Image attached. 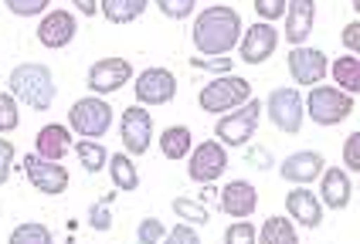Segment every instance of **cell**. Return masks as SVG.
<instances>
[{
  "instance_id": "obj_1",
  "label": "cell",
  "mask_w": 360,
  "mask_h": 244,
  "mask_svg": "<svg viewBox=\"0 0 360 244\" xmlns=\"http://www.w3.org/2000/svg\"><path fill=\"white\" fill-rule=\"evenodd\" d=\"M191 38H194V44H198V51L204 58L231 55V48H238V38H241V14L235 7L214 4V7L200 11L194 18Z\"/></svg>"
},
{
  "instance_id": "obj_2",
  "label": "cell",
  "mask_w": 360,
  "mask_h": 244,
  "mask_svg": "<svg viewBox=\"0 0 360 244\" xmlns=\"http://www.w3.org/2000/svg\"><path fill=\"white\" fill-rule=\"evenodd\" d=\"M7 92L18 102L31 105L34 112H48L51 102H55V75L48 65H34V61H24L11 72L7 79Z\"/></svg>"
},
{
  "instance_id": "obj_3",
  "label": "cell",
  "mask_w": 360,
  "mask_h": 244,
  "mask_svg": "<svg viewBox=\"0 0 360 244\" xmlns=\"http://www.w3.org/2000/svg\"><path fill=\"white\" fill-rule=\"evenodd\" d=\"M248 99H252L248 79H241V75H218L214 81H207V85L200 88L198 105L204 112H211V116H224V112L245 105Z\"/></svg>"
},
{
  "instance_id": "obj_4",
  "label": "cell",
  "mask_w": 360,
  "mask_h": 244,
  "mask_svg": "<svg viewBox=\"0 0 360 244\" xmlns=\"http://www.w3.org/2000/svg\"><path fill=\"white\" fill-rule=\"evenodd\" d=\"M354 95L340 92L337 85H313L309 99H302V109H309V119L316 126H340L354 112Z\"/></svg>"
},
{
  "instance_id": "obj_5",
  "label": "cell",
  "mask_w": 360,
  "mask_h": 244,
  "mask_svg": "<svg viewBox=\"0 0 360 244\" xmlns=\"http://www.w3.org/2000/svg\"><path fill=\"white\" fill-rule=\"evenodd\" d=\"M262 119V102L259 99H248L245 105L224 112L218 122H214V140L221 146H245V142L255 136Z\"/></svg>"
},
{
  "instance_id": "obj_6",
  "label": "cell",
  "mask_w": 360,
  "mask_h": 244,
  "mask_svg": "<svg viewBox=\"0 0 360 244\" xmlns=\"http://www.w3.org/2000/svg\"><path fill=\"white\" fill-rule=\"evenodd\" d=\"M68 126L79 133L82 140H102L112 126V105L99 95H85L72 105L68 112Z\"/></svg>"
},
{
  "instance_id": "obj_7",
  "label": "cell",
  "mask_w": 360,
  "mask_h": 244,
  "mask_svg": "<svg viewBox=\"0 0 360 244\" xmlns=\"http://www.w3.org/2000/svg\"><path fill=\"white\" fill-rule=\"evenodd\" d=\"M224 170H228V146H221L218 140L200 142L187 153V177L194 183H214L224 177Z\"/></svg>"
},
{
  "instance_id": "obj_8",
  "label": "cell",
  "mask_w": 360,
  "mask_h": 244,
  "mask_svg": "<svg viewBox=\"0 0 360 244\" xmlns=\"http://www.w3.org/2000/svg\"><path fill=\"white\" fill-rule=\"evenodd\" d=\"M265 112H269V119H272V126L279 133L296 136L302 129V112L306 109H302V95L296 88H276L269 95V102H265Z\"/></svg>"
},
{
  "instance_id": "obj_9",
  "label": "cell",
  "mask_w": 360,
  "mask_h": 244,
  "mask_svg": "<svg viewBox=\"0 0 360 244\" xmlns=\"http://www.w3.org/2000/svg\"><path fill=\"white\" fill-rule=\"evenodd\" d=\"M120 133H122V146H126L129 156H140V153L150 149V142H153V119H150L146 105H129V109H122Z\"/></svg>"
},
{
  "instance_id": "obj_10",
  "label": "cell",
  "mask_w": 360,
  "mask_h": 244,
  "mask_svg": "<svg viewBox=\"0 0 360 244\" xmlns=\"http://www.w3.org/2000/svg\"><path fill=\"white\" fill-rule=\"evenodd\" d=\"M133 92H136V105H167L177 95V79L167 68H143Z\"/></svg>"
},
{
  "instance_id": "obj_11",
  "label": "cell",
  "mask_w": 360,
  "mask_h": 244,
  "mask_svg": "<svg viewBox=\"0 0 360 244\" xmlns=\"http://www.w3.org/2000/svg\"><path fill=\"white\" fill-rule=\"evenodd\" d=\"M24 177L27 183L38 190V194H48V197H58L68 190V170L61 163L41 160V156H24Z\"/></svg>"
},
{
  "instance_id": "obj_12",
  "label": "cell",
  "mask_w": 360,
  "mask_h": 244,
  "mask_svg": "<svg viewBox=\"0 0 360 244\" xmlns=\"http://www.w3.org/2000/svg\"><path fill=\"white\" fill-rule=\"evenodd\" d=\"M276 48H279V31L272 27V24H252L248 31H241L238 38V55L245 65H262V61H269L276 55Z\"/></svg>"
},
{
  "instance_id": "obj_13",
  "label": "cell",
  "mask_w": 360,
  "mask_h": 244,
  "mask_svg": "<svg viewBox=\"0 0 360 244\" xmlns=\"http://www.w3.org/2000/svg\"><path fill=\"white\" fill-rule=\"evenodd\" d=\"M133 79V65L126 58H99L89 68V92L92 95H112Z\"/></svg>"
},
{
  "instance_id": "obj_14",
  "label": "cell",
  "mask_w": 360,
  "mask_h": 244,
  "mask_svg": "<svg viewBox=\"0 0 360 244\" xmlns=\"http://www.w3.org/2000/svg\"><path fill=\"white\" fill-rule=\"evenodd\" d=\"M330 72V58L323 55L320 48H306V44H296L289 51V75L296 85H320Z\"/></svg>"
},
{
  "instance_id": "obj_15",
  "label": "cell",
  "mask_w": 360,
  "mask_h": 244,
  "mask_svg": "<svg viewBox=\"0 0 360 244\" xmlns=\"http://www.w3.org/2000/svg\"><path fill=\"white\" fill-rule=\"evenodd\" d=\"M75 34H79V20H75V14H68V11H48L38 24V41L44 48H51V51L68 48L75 41Z\"/></svg>"
},
{
  "instance_id": "obj_16",
  "label": "cell",
  "mask_w": 360,
  "mask_h": 244,
  "mask_svg": "<svg viewBox=\"0 0 360 244\" xmlns=\"http://www.w3.org/2000/svg\"><path fill=\"white\" fill-rule=\"evenodd\" d=\"M323 170L326 163L316 149H296L292 156L282 160V180H289L292 187H309L313 180H320Z\"/></svg>"
},
{
  "instance_id": "obj_17",
  "label": "cell",
  "mask_w": 360,
  "mask_h": 244,
  "mask_svg": "<svg viewBox=\"0 0 360 244\" xmlns=\"http://www.w3.org/2000/svg\"><path fill=\"white\" fill-rule=\"evenodd\" d=\"M285 214H289V221L300 224V227H320L323 203L309 187H292V190L285 194Z\"/></svg>"
},
{
  "instance_id": "obj_18",
  "label": "cell",
  "mask_w": 360,
  "mask_h": 244,
  "mask_svg": "<svg viewBox=\"0 0 360 244\" xmlns=\"http://www.w3.org/2000/svg\"><path fill=\"white\" fill-rule=\"evenodd\" d=\"M259 207V190L248 180H231L221 190V210L235 221H248Z\"/></svg>"
},
{
  "instance_id": "obj_19",
  "label": "cell",
  "mask_w": 360,
  "mask_h": 244,
  "mask_svg": "<svg viewBox=\"0 0 360 244\" xmlns=\"http://www.w3.org/2000/svg\"><path fill=\"white\" fill-rule=\"evenodd\" d=\"M350 201H354V180H350V173H347V170H337V166L323 170L320 173V203L323 207L343 210V207H350Z\"/></svg>"
},
{
  "instance_id": "obj_20",
  "label": "cell",
  "mask_w": 360,
  "mask_h": 244,
  "mask_svg": "<svg viewBox=\"0 0 360 244\" xmlns=\"http://www.w3.org/2000/svg\"><path fill=\"white\" fill-rule=\"evenodd\" d=\"M72 133H68V126H61V122H48L44 129H38V136H34V156L41 160H51V163H61L68 153H72Z\"/></svg>"
},
{
  "instance_id": "obj_21",
  "label": "cell",
  "mask_w": 360,
  "mask_h": 244,
  "mask_svg": "<svg viewBox=\"0 0 360 244\" xmlns=\"http://www.w3.org/2000/svg\"><path fill=\"white\" fill-rule=\"evenodd\" d=\"M316 24V0H285V41H292V48L309 41Z\"/></svg>"
},
{
  "instance_id": "obj_22",
  "label": "cell",
  "mask_w": 360,
  "mask_h": 244,
  "mask_svg": "<svg viewBox=\"0 0 360 244\" xmlns=\"http://www.w3.org/2000/svg\"><path fill=\"white\" fill-rule=\"evenodd\" d=\"M109 177H112V190H122V194H133L140 187V170L129 153H112L109 163H105Z\"/></svg>"
},
{
  "instance_id": "obj_23",
  "label": "cell",
  "mask_w": 360,
  "mask_h": 244,
  "mask_svg": "<svg viewBox=\"0 0 360 244\" xmlns=\"http://www.w3.org/2000/svg\"><path fill=\"white\" fill-rule=\"evenodd\" d=\"M326 75H333V85H337L340 92H347V95H357L360 92V61H357V55H343V58H337L333 65H330Z\"/></svg>"
},
{
  "instance_id": "obj_24",
  "label": "cell",
  "mask_w": 360,
  "mask_h": 244,
  "mask_svg": "<svg viewBox=\"0 0 360 244\" xmlns=\"http://www.w3.org/2000/svg\"><path fill=\"white\" fill-rule=\"evenodd\" d=\"M194 149V140H191V129L187 126H170V129H163L160 133V153L167 160H184L187 153Z\"/></svg>"
},
{
  "instance_id": "obj_25",
  "label": "cell",
  "mask_w": 360,
  "mask_h": 244,
  "mask_svg": "<svg viewBox=\"0 0 360 244\" xmlns=\"http://www.w3.org/2000/svg\"><path fill=\"white\" fill-rule=\"evenodd\" d=\"M146 4L150 0H99V11L109 24H133L146 11Z\"/></svg>"
},
{
  "instance_id": "obj_26",
  "label": "cell",
  "mask_w": 360,
  "mask_h": 244,
  "mask_svg": "<svg viewBox=\"0 0 360 244\" xmlns=\"http://www.w3.org/2000/svg\"><path fill=\"white\" fill-rule=\"evenodd\" d=\"M259 244H300V231H296V224L289 221V217H269V221L262 224Z\"/></svg>"
},
{
  "instance_id": "obj_27",
  "label": "cell",
  "mask_w": 360,
  "mask_h": 244,
  "mask_svg": "<svg viewBox=\"0 0 360 244\" xmlns=\"http://www.w3.org/2000/svg\"><path fill=\"white\" fill-rule=\"evenodd\" d=\"M72 153L79 156V163L89 170V173H99L105 170V163H109V153H105V146L99 140H82L72 146Z\"/></svg>"
},
{
  "instance_id": "obj_28",
  "label": "cell",
  "mask_w": 360,
  "mask_h": 244,
  "mask_svg": "<svg viewBox=\"0 0 360 244\" xmlns=\"http://www.w3.org/2000/svg\"><path fill=\"white\" fill-rule=\"evenodd\" d=\"M7 244H55V238H51V231H48L44 224L27 221V224H18V227L11 231Z\"/></svg>"
},
{
  "instance_id": "obj_29",
  "label": "cell",
  "mask_w": 360,
  "mask_h": 244,
  "mask_svg": "<svg viewBox=\"0 0 360 244\" xmlns=\"http://www.w3.org/2000/svg\"><path fill=\"white\" fill-rule=\"evenodd\" d=\"M170 207H174V214H177L180 221L191 224V227H194V224H207V217H211L207 207H204L200 201H194V197H174Z\"/></svg>"
},
{
  "instance_id": "obj_30",
  "label": "cell",
  "mask_w": 360,
  "mask_h": 244,
  "mask_svg": "<svg viewBox=\"0 0 360 244\" xmlns=\"http://www.w3.org/2000/svg\"><path fill=\"white\" fill-rule=\"evenodd\" d=\"M20 126V109H18V99L11 92L0 95V133H14Z\"/></svg>"
},
{
  "instance_id": "obj_31",
  "label": "cell",
  "mask_w": 360,
  "mask_h": 244,
  "mask_svg": "<svg viewBox=\"0 0 360 244\" xmlns=\"http://www.w3.org/2000/svg\"><path fill=\"white\" fill-rule=\"evenodd\" d=\"M191 68H200V72H207V75H231V55H221V58H204V55H194L191 58Z\"/></svg>"
},
{
  "instance_id": "obj_32",
  "label": "cell",
  "mask_w": 360,
  "mask_h": 244,
  "mask_svg": "<svg viewBox=\"0 0 360 244\" xmlns=\"http://www.w3.org/2000/svg\"><path fill=\"white\" fill-rule=\"evenodd\" d=\"M112 194H105L92 210H89V224H92V231H112Z\"/></svg>"
},
{
  "instance_id": "obj_33",
  "label": "cell",
  "mask_w": 360,
  "mask_h": 244,
  "mask_svg": "<svg viewBox=\"0 0 360 244\" xmlns=\"http://www.w3.org/2000/svg\"><path fill=\"white\" fill-rule=\"evenodd\" d=\"M163 234H167V227H163L160 217H143L140 227H136V241L140 244H163Z\"/></svg>"
},
{
  "instance_id": "obj_34",
  "label": "cell",
  "mask_w": 360,
  "mask_h": 244,
  "mask_svg": "<svg viewBox=\"0 0 360 244\" xmlns=\"http://www.w3.org/2000/svg\"><path fill=\"white\" fill-rule=\"evenodd\" d=\"M153 4L160 7L163 18L184 20V18H191V14H194V4H198V0H153Z\"/></svg>"
},
{
  "instance_id": "obj_35",
  "label": "cell",
  "mask_w": 360,
  "mask_h": 244,
  "mask_svg": "<svg viewBox=\"0 0 360 244\" xmlns=\"http://www.w3.org/2000/svg\"><path fill=\"white\" fill-rule=\"evenodd\" d=\"M255 238H259V231L248 221H235L224 231V244H255Z\"/></svg>"
},
{
  "instance_id": "obj_36",
  "label": "cell",
  "mask_w": 360,
  "mask_h": 244,
  "mask_svg": "<svg viewBox=\"0 0 360 244\" xmlns=\"http://www.w3.org/2000/svg\"><path fill=\"white\" fill-rule=\"evenodd\" d=\"M48 4H51V0H4V7H7L14 18H38Z\"/></svg>"
},
{
  "instance_id": "obj_37",
  "label": "cell",
  "mask_w": 360,
  "mask_h": 244,
  "mask_svg": "<svg viewBox=\"0 0 360 244\" xmlns=\"http://www.w3.org/2000/svg\"><path fill=\"white\" fill-rule=\"evenodd\" d=\"M163 244H200V234L191 227V224L180 221L174 231H167V234H163Z\"/></svg>"
},
{
  "instance_id": "obj_38",
  "label": "cell",
  "mask_w": 360,
  "mask_h": 244,
  "mask_svg": "<svg viewBox=\"0 0 360 244\" xmlns=\"http://www.w3.org/2000/svg\"><path fill=\"white\" fill-rule=\"evenodd\" d=\"M255 14L265 24H272V20H279L285 14V0H255Z\"/></svg>"
},
{
  "instance_id": "obj_39",
  "label": "cell",
  "mask_w": 360,
  "mask_h": 244,
  "mask_svg": "<svg viewBox=\"0 0 360 244\" xmlns=\"http://www.w3.org/2000/svg\"><path fill=\"white\" fill-rule=\"evenodd\" d=\"M343 163H347V170H350V173H357L360 170V136L357 133H350L347 142H343Z\"/></svg>"
},
{
  "instance_id": "obj_40",
  "label": "cell",
  "mask_w": 360,
  "mask_h": 244,
  "mask_svg": "<svg viewBox=\"0 0 360 244\" xmlns=\"http://www.w3.org/2000/svg\"><path fill=\"white\" fill-rule=\"evenodd\" d=\"M11 166H14V142L0 136V187L11 180Z\"/></svg>"
},
{
  "instance_id": "obj_41",
  "label": "cell",
  "mask_w": 360,
  "mask_h": 244,
  "mask_svg": "<svg viewBox=\"0 0 360 244\" xmlns=\"http://www.w3.org/2000/svg\"><path fill=\"white\" fill-rule=\"evenodd\" d=\"M343 48H347L350 55H357L360 51V24L357 20H350V24L343 27Z\"/></svg>"
},
{
  "instance_id": "obj_42",
  "label": "cell",
  "mask_w": 360,
  "mask_h": 244,
  "mask_svg": "<svg viewBox=\"0 0 360 244\" xmlns=\"http://www.w3.org/2000/svg\"><path fill=\"white\" fill-rule=\"evenodd\" d=\"M245 160L252 163V166H262V170H269V166H272V156H269L262 146H252V149L245 153Z\"/></svg>"
},
{
  "instance_id": "obj_43",
  "label": "cell",
  "mask_w": 360,
  "mask_h": 244,
  "mask_svg": "<svg viewBox=\"0 0 360 244\" xmlns=\"http://www.w3.org/2000/svg\"><path fill=\"white\" fill-rule=\"evenodd\" d=\"M72 4L79 7L82 14H89V18H92V14H99V0H72Z\"/></svg>"
}]
</instances>
